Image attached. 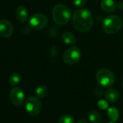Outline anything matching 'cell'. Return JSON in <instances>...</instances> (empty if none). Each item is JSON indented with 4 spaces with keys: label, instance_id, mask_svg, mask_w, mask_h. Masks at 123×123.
Listing matches in <instances>:
<instances>
[{
    "label": "cell",
    "instance_id": "obj_1",
    "mask_svg": "<svg viewBox=\"0 0 123 123\" xmlns=\"http://www.w3.org/2000/svg\"><path fill=\"white\" fill-rule=\"evenodd\" d=\"M74 28L80 33L89 31L93 25V18L91 12L86 9L76 10L73 16Z\"/></svg>",
    "mask_w": 123,
    "mask_h": 123
},
{
    "label": "cell",
    "instance_id": "obj_5",
    "mask_svg": "<svg viewBox=\"0 0 123 123\" xmlns=\"http://www.w3.org/2000/svg\"><path fill=\"white\" fill-rule=\"evenodd\" d=\"M81 57V51L77 46H73L65 51L63 54V61L69 65L76 64Z\"/></svg>",
    "mask_w": 123,
    "mask_h": 123
},
{
    "label": "cell",
    "instance_id": "obj_25",
    "mask_svg": "<svg viewBox=\"0 0 123 123\" xmlns=\"http://www.w3.org/2000/svg\"><path fill=\"white\" fill-rule=\"evenodd\" d=\"M122 86H123V80H122Z\"/></svg>",
    "mask_w": 123,
    "mask_h": 123
},
{
    "label": "cell",
    "instance_id": "obj_18",
    "mask_svg": "<svg viewBox=\"0 0 123 123\" xmlns=\"http://www.w3.org/2000/svg\"><path fill=\"white\" fill-rule=\"evenodd\" d=\"M57 123H75V120L71 115L64 114L59 119Z\"/></svg>",
    "mask_w": 123,
    "mask_h": 123
},
{
    "label": "cell",
    "instance_id": "obj_7",
    "mask_svg": "<svg viewBox=\"0 0 123 123\" xmlns=\"http://www.w3.org/2000/svg\"><path fill=\"white\" fill-rule=\"evenodd\" d=\"M48 23L46 16L42 13L33 14L29 20L30 26L34 30H41L44 28Z\"/></svg>",
    "mask_w": 123,
    "mask_h": 123
},
{
    "label": "cell",
    "instance_id": "obj_4",
    "mask_svg": "<svg viewBox=\"0 0 123 123\" xmlns=\"http://www.w3.org/2000/svg\"><path fill=\"white\" fill-rule=\"evenodd\" d=\"M96 81L100 86L104 88H109L114 83L115 76L111 70L103 68L97 72Z\"/></svg>",
    "mask_w": 123,
    "mask_h": 123
},
{
    "label": "cell",
    "instance_id": "obj_8",
    "mask_svg": "<svg viewBox=\"0 0 123 123\" xmlns=\"http://www.w3.org/2000/svg\"><path fill=\"white\" fill-rule=\"evenodd\" d=\"M10 98L13 105L20 106L25 101V93L21 88L14 87L10 91Z\"/></svg>",
    "mask_w": 123,
    "mask_h": 123
},
{
    "label": "cell",
    "instance_id": "obj_9",
    "mask_svg": "<svg viewBox=\"0 0 123 123\" xmlns=\"http://www.w3.org/2000/svg\"><path fill=\"white\" fill-rule=\"evenodd\" d=\"M14 31L12 24L7 20H0V36L4 38L10 37Z\"/></svg>",
    "mask_w": 123,
    "mask_h": 123
},
{
    "label": "cell",
    "instance_id": "obj_3",
    "mask_svg": "<svg viewBox=\"0 0 123 123\" xmlns=\"http://www.w3.org/2000/svg\"><path fill=\"white\" fill-rule=\"evenodd\" d=\"M122 26V20L117 15H110L106 17L102 24L103 30L108 34H115L119 31Z\"/></svg>",
    "mask_w": 123,
    "mask_h": 123
},
{
    "label": "cell",
    "instance_id": "obj_6",
    "mask_svg": "<svg viewBox=\"0 0 123 123\" xmlns=\"http://www.w3.org/2000/svg\"><path fill=\"white\" fill-rule=\"evenodd\" d=\"M25 109L31 116H36L40 114L42 109V104L37 97L31 96L25 101Z\"/></svg>",
    "mask_w": 123,
    "mask_h": 123
},
{
    "label": "cell",
    "instance_id": "obj_20",
    "mask_svg": "<svg viewBox=\"0 0 123 123\" xmlns=\"http://www.w3.org/2000/svg\"><path fill=\"white\" fill-rule=\"evenodd\" d=\"M87 0H73V5L77 8H82L85 6Z\"/></svg>",
    "mask_w": 123,
    "mask_h": 123
},
{
    "label": "cell",
    "instance_id": "obj_22",
    "mask_svg": "<svg viewBox=\"0 0 123 123\" xmlns=\"http://www.w3.org/2000/svg\"><path fill=\"white\" fill-rule=\"evenodd\" d=\"M117 7L119 10H123V2H120L117 4Z\"/></svg>",
    "mask_w": 123,
    "mask_h": 123
},
{
    "label": "cell",
    "instance_id": "obj_16",
    "mask_svg": "<svg viewBox=\"0 0 123 123\" xmlns=\"http://www.w3.org/2000/svg\"><path fill=\"white\" fill-rule=\"evenodd\" d=\"M107 114L109 119L112 121H117L119 119V111L115 107H110L107 109Z\"/></svg>",
    "mask_w": 123,
    "mask_h": 123
},
{
    "label": "cell",
    "instance_id": "obj_19",
    "mask_svg": "<svg viewBox=\"0 0 123 123\" xmlns=\"http://www.w3.org/2000/svg\"><path fill=\"white\" fill-rule=\"evenodd\" d=\"M98 106L102 109V110H105V109H108L109 107V104L107 102L106 100L104 99H101L98 101Z\"/></svg>",
    "mask_w": 123,
    "mask_h": 123
},
{
    "label": "cell",
    "instance_id": "obj_2",
    "mask_svg": "<svg viewBox=\"0 0 123 123\" xmlns=\"http://www.w3.org/2000/svg\"><path fill=\"white\" fill-rule=\"evenodd\" d=\"M71 18V10L65 5H56L52 10V18L54 23L59 25L68 24Z\"/></svg>",
    "mask_w": 123,
    "mask_h": 123
},
{
    "label": "cell",
    "instance_id": "obj_17",
    "mask_svg": "<svg viewBox=\"0 0 123 123\" xmlns=\"http://www.w3.org/2000/svg\"><path fill=\"white\" fill-rule=\"evenodd\" d=\"M88 118L92 123H99L101 120V115L96 110H92L88 114Z\"/></svg>",
    "mask_w": 123,
    "mask_h": 123
},
{
    "label": "cell",
    "instance_id": "obj_10",
    "mask_svg": "<svg viewBox=\"0 0 123 123\" xmlns=\"http://www.w3.org/2000/svg\"><path fill=\"white\" fill-rule=\"evenodd\" d=\"M100 6L101 10L106 13L112 12L117 8V4L114 0H101Z\"/></svg>",
    "mask_w": 123,
    "mask_h": 123
},
{
    "label": "cell",
    "instance_id": "obj_21",
    "mask_svg": "<svg viewBox=\"0 0 123 123\" xmlns=\"http://www.w3.org/2000/svg\"><path fill=\"white\" fill-rule=\"evenodd\" d=\"M94 93H95V95L96 96H101V95H102V93H103V90L101 88H96L95 89V91H94Z\"/></svg>",
    "mask_w": 123,
    "mask_h": 123
},
{
    "label": "cell",
    "instance_id": "obj_23",
    "mask_svg": "<svg viewBox=\"0 0 123 123\" xmlns=\"http://www.w3.org/2000/svg\"><path fill=\"white\" fill-rule=\"evenodd\" d=\"M77 123H89V122H88L87 120L82 119H79V120L77 122Z\"/></svg>",
    "mask_w": 123,
    "mask_h": 123
},
{
    "label": "cell",
    "instance_id": "obj_11",
    "mask_svg": "<svg viewBox=\"0 0 123 123\" xmlns=\"http://www.w3.org/2000/svg\"><path fill=\"white\" fill-rule=\"evenodd\" d=\"M105 98L110 103H116L119 98V94L116 89L109 88L105 91Z\"/></svg>",
    "mask_w": 123,
    "mask_h": 123
},
{
    "label": "cell",
    "instance_id": "obj_24",
    "mask_svg": "<svg viewBox=\"0 0 123 123\" xmlns=\"http://www.w3.org/2000/svg\"><path fill=\"white\" fill-rule=\"evenodd\" d=\"M107 123H116V122H115L114 121H112V120H111V121H109Z\"/></svg>",
    "mask_w": 123,
    "mask_h": 123
},
{
    "label": "cell",
    "instance_id": "obj_15",
    "mask_svg": "<svg viewBox=\"0 0 123 123\" xmlns=\"http://www.w3.org/2000/svg\"><path fill=\"white\" fill-rule=\"evenodd\" d=\"M21 80V75L18 73H12L9 78V83L11 86H15Z\"/></svg>",
    "mask_w": 123,
    "mask_h": 123
},
{
    "label": "cell",
    "instance_id": "obj_12",
    "mask_svg": "<svg viewBox=\"0 0 123 123\" xmlns=\"http://www.w3.org/2000/svg\"><path fill=\"white\" fill-rule=\"evenodd\" d=\"M16 17L18 20L21 23H25L28 18V10L24 6H20L17 8L15 12Z\"/></svg>",
    "mask_w": 123,
    "mask_h": 123
},
{
    "label": "cell",
    "instance_id": "obj_13",
    "mask_svg": "<svg viewBox=\"0 0 123 123\" xmlns=\"http://www.w3.org/2000/svg\"><path fill=\"white\" fill-rule=\"evenodd\" d=\"M62 41L68 45H74L77 42V39L75 36L70 32L64 33L62 36Z\"/></svg>",
    "mask_w": 123,
    "mask_h": 123
},
{
    "label": "cell",
    "instance_id": "obj_14",
    "mask_svg": "<svg viewBox=\"0 0 123 123\" xmlns=\"http://www.w3.org/2000/svg\"><path fill=\"white\" fill-rule=\"evenodd\" d=\"M47 93H48V88L46 86H43V85H41L38 87H37L35 91L36 96L38 98H43L44 96H46Z\"/></svg>",
    "mask_w": 123,
    "mask_h": 123
}]
</instances>
